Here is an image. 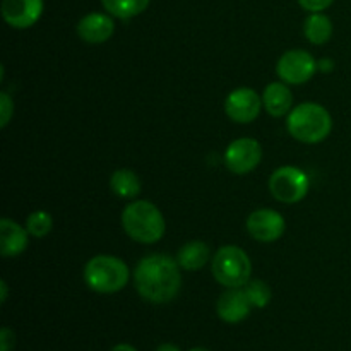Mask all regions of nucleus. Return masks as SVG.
Returning a JSON list of instances; mask_svg holds the SVG:
<instances>
[{
  "mask_svg": "<svg viewBox=\"0 0 351 351\" xmlns=\"http://www.w3.org/2000/svg\"><path fill=\"white\" fill-rule=\"evenodd\" d=\"M264 108L263 96L252 88H237L226 96L225 112L237 123H250L261 115Z\"/></svg>",
  "mask_w": 351,
  "mask_h": 351,
  "instance_id": "obj_9",
  "label": "nucleus"
},
{
  "mask_svg": "<svg viewBox=\"0 0 351 351\" xmlns=\"http://www.w3.org/2000/svg\"><path fill=\"white\" fill-rule=\"evenodd\" d=\"M263 160V147L257 139L240 137L228 144L225 151V165L232 173L247 175L256 170Z\"/></svg>",
  "mask_w": 351,
  "mask_h": 351,
  "instance_id": "obj_8",
  "label": "nucleus"
},
{
  "mask_svg": "<svg viewBox=\"0 0 351 351\" xmlns=\"http://www.w3.org/2000/svg\"><path fill=\"white\" fill-rule=\"evenodd\" d=\"M285 230H287V221L274 209H257L247 218V232L257 242H276L283 237Z\"/></svg>",
  "mask_w": 351,
  "mask_h": 351,
  "instance_id": "obj_10",
  "label": "nucleus"
},
{
  "mask_svg": "<svg viewBox=\"0 0 351 351\" xmlns=\"http://www.w3.org/2000/svg\"><path fill=\"white\" fill-rule=\"evenodd\" d=\"M130 271L122 259L115 256H95L84 267V281L96 293H117L129 283Z\"/></svg>",
  "mask_w": 351,
  "mask_h": 351,
  "instance_id": "obj_4",
  "label": "nucleus"
},
{
  "mask_svg": "<svg viewBox=\"0 0 351 351\" xmlns=\"http://www.w3.org/2000/svg\"><path fill=\"white\" fill-rule=\"evenodd\" d=\"M191 351H211V350H208V348H202V346H197V348H192Z\"/></svg>",
  "mask_w": 351,
  "mask_h": 351,
  "instance_id": "obj_29",
  "label": "nucleus"
},
{
  "mask_svg": "<svg viewBox=\"0 0 351 351\" xmlns=\"http://www.w3.org/2000/svg\"><path fill=\"white\" fill-rule=\"evenodd\" d=\"M27 230L9 218L0 219V252L3 257H16L27 249Z\"/></svg>",
  "mask_w": 351,
  "mask_h": 351,
  "instance_id": "obj_14",
  "label": "nucleus"
},
{
  "mask_svg": "<svg viewBox=\"0 0 351 351\" xmlns=\"http://www.w3.org/2000/svg\"><path fill=\"white\" fill-rule=\"evenodd\" d=\"M123 232L139 243H156L167 232L160 209L149 201H134L122 211Z\"/></svg>",
  "mask_w": 351,
  "mask_h": 351,
  "instance_id": "obj_2",
  "label": "nucleus"
},
{
  "mask_svg": "<svg viewBox=\"0 0 351 351\" xmlns=\"http://www.w3.org/2000/svg\"><path fill=\"white\" fill-rule=\"evenodd\" d=\"M156 351H180V348L177 345H173V343H163V345L158 346Z\"/></svg>",
  "mask_w": 351,
  "mask_h": 351,
  "instance_id": "obj_27",
  "label": "nucleus"
},
{
  "mask_svg": "<svg viewBox=\"0 0 351 351\" xmlns=\"http://www.w3.org/2000/svg\"><path fill=\"white\" fill-rule=\"evenodd\" d=\"M106 12L119 19H132L149 7L151 0H101Z\"/></svg>",
  "mask_w": 351,
  "mask_h": 351,
  "instance_id": "obj_19",
  "label": "nucleus"
},
{
  "mask_svg": "<svg viewBox=\"0 0 351 351\" xmlns=\"http://www.w3.org/2000/svg\"><path fill=\"white\" fill-rule=\"evenodd\" d=\"M263 103L271 117H285L293 110V95L287 82H271L263 93Z\"/></svg>",
  "mask_w": 351,
  "mask_h": 351,
  "instance_id": "obj_15",
  "label": "nucleus"
},
{
  "mask_svg": "<svg viewBox=\"0 0 351 351\" xmlns=\"http://www.w3.org/2000/svg\"><path fill=\"white\" fill-rule=\"evenodd\" d=\"M211 257V250L202 240H191L184 243L177 254V261L182 269L185 271H199L208 264Z\"/></svg>",
  "mask_w": 351,
  "mask_h": 351,
  "instance_id": "obj_16",
  "label": "nucleus"
},
{
  "mask_svg": "<svg viewBox=\"0 0 351 351\" xmlns=\"http://www.w3.org/2000/svg\"><path fill=\"white\" fill-rule=\"evenodd\" d=\"M317 62L307 50H288L280 57L276 72L287 84H305L314 77Z\"/></svg>",
  "mask_w": 351,
  "mask_h": 351,
  "instance_id": "obj_7",
  "label": "nucleus"
},
{
  "mask_svg": "<svg viewBox=\"0 0 351 351\" xmlns=\"http://www.w3.org/2000/svg\"><path fill=\"white\" fill-rule=\"evenodd\" d=\"M332 67H335V62H332L331 58H322V60L317 62V69L322 72L332 71Z\"/></svg>",
  "mask_w": 351,
  "mask_h": 351,
  "instance_id": "obj_25",
  "label": "nucleus"
},
{
  "mask_svg": "<svg viewBox=\"0 0 351 351\" xmlns=\"http://www.w3.org/2000/svg\"><path fill=\"white\" fill-rule=\"evenodd\" d=\"M311 189L307 173L297 167H281L269 178V192L283 204H297L304 201Z\"/></svg>",
  "mask_w": 351,
  "mask_h": 351,
  "instance_id": "obj_6",
  "label": "nucleus"
},
{
  "mask_svg": "<svg viewBox=\"0 0 351 351\" xmlns=\"http://www.w3.org/2000/svg\"><path fill=\"white\" fill-rule=\"evenodd\" d=\"M113 33H115V21L108 12H89L77 23V34L86 43H105L113 36Z\"/></svg>",
  "mask_w": 351,
  "mask_h": 351,
  "instance_id": "obj_12",
  "label": "nucleus"
},
{
  "mask_svg": "<svg viewBox=\"0 0 351 351\" xmlns=\"http://www.w3.org/2000/svg\"><path fill=\"white\" fill-rule=\"evenodd\" d=\"M243 290H245V295L247 298H249L250 305L256 308L267 307L271 302V297H273L269 285H267L266 281L261 280H250L249 283L243 287Z\"/></svg>",
  "mask_w": 351,
  "mask_h": 351,
  "instance_id": "obj_20",
  "label": "nucleus"
},
{
  "mask_svg": "<svg viewBox=\"0 0 351 351\" xmlns=\"http://www.w3.org/2000/svg\"><path fill=\"white\" fill-rule=\"evenodd\" d=\"M14 115V101L7 93H0V127L5 129Z\"/></svg>",
  "mask_w": 351,
  "mask_h": 351,
  "instance_id": "obj_22",
  "label": "nucleus"
},
{
  "mask_svg": "<svg viewBox=\"0 0 351 351\" xmlns=\"http://www.w3.org/2000/svg\"><path fill=\"white\" fill-rule=\"evenodd\" d=\"M51 228H53V218H51L50 213L34 211L27 216L26 230L29 235L41 239V237H47L51 232Z\"/></svg>",
  "mask_w": 351,
  "mask_h": 351,
  "instance_id": "obj_21",
  "label": "nucleus"
},
{
  "mask_svg": "<svg viewBox=\"0 0 351 351\" xmlns=\"http://www.w3.org/2000/svg\"><path fill=\"white\" fill-rule=\"evenodd\" d=\"M16 345V336L9 328H2L0 331V351H10Z\"/></svg>",
  "mask_w": 351,
  "mask_h": 351,
  "instance_id": "obj_24",
  "label": "nucleus"
},
{
  "mask_svg": "<svg viewBox=\"0 0 351 351\" xmlns=\"http://www.w3.org/2000/svg\"><path fill=\"white\" fill-rule=\"evenodd\" d=\"M0 288H2V297H0V300H2V304H5V300H7V283L5 281H0Z\"/></svg>",
  "mask_w": 351,
  "mask_h": 351,
  "instance_id": "obj_28",
  "label": "nucleus"
},
{
  "mask_svg": "<svg viewBox=\"0 0 351 351\" xmlns=\"http://www.w3.org/2000/svg\"><path fill=\"white\" fill-rule=\"evenodd\" d=\"M335 0H298L302 9H305L307 12H322L328 7H331V3Z\"/></svg>",
  "mask_w": 351,
  "mask_h": 351,
  "instance_id": "obj_23",
  "label": "nucleus"
},
{
  "mask_svg": "<svg viewBox=\"0 0 351 351\" xmlns=\"http://www.w3.org/2000/svg\"><path fill=\"white\" fill-rule=\"evenodd\" d=\"M304 34L312 45H324L332 36V23L326 14L311 12L304 23Z\"/></svg>",
  "mask_w": 351,
  "mask_h": 351,
  "instance_id": "obj_18",
  "label": "nucleus"
},
{
  "mask_svg": "<svg viewBox=\"0 0 351 351\" xmlns=\"http://www.w3.org/2000/svg\"><path fill=\"white\" fill-rule=\"evenodd\" d=\"M250 308L252 305H250L243 288H228L216 304L218 317L228 324H239L243 319L249 317Z\"/></svg>",
  "mask_w": 351,
  "mask_h": 351,
  "instance_id": "obj_13",
  "label": "nucleus"
},
{
  "mask_svg": "<svg viewBox=\"0 0 351 351\" xmlns=\"http://www.w3.org/2000/svg\"><path fill=\"white\" fill-rule=\"evenodd\" d=\"M213 276L225 288H243L250 281L252 263L245 250L237 245H225L213 257Z\"/></svg>",
  "mask_w": 351,
  "mask_h": 351,
  "instance_id": "obj_5",
  "label": "nucleus"
},
{
  "mask_svg": "<svg viewBox=\"0 0 351 351\" xmlns=\"http://www.w3.org/2000/svg\"><path fill=\"white\" fill-rule=\"evenodd\" d=\"M110 189L119 197L134 199L141 192V180L136 171L129 170V168H120V170L113 171L110 177Z\"/></svg>",
  "mask_w": 351,
  "mask_h": 351,
  "instance_id": "obj_17",
  "label": "nucleus"
},
{
  "mask_svg": "<svg viewBox=\"0 0 351 351\" xmlns=\"http://www.w3.org/2000/svg\"><path fill=\"white\" fill-rule=\"evenodd\" d=\"M43 0H2V17L10 27L27 29L40 21Z\"/></svg>",
  "mask_w": 351,
  "mask_h": 351,
  "instance_id": "obj_11",
  "label": "nucleus"
},
{
  "mask_svg": "<svg viewBox=\"0 0 351 351\" xmlns=\"http://www.w3.org/2000/svg\"><path fill=\"white\" fill-rule=\"evenodd\" d=\"M134 285L141 297L151 304H168L182 287L180 264L168 254L143 257L134 271Z\"/></svg>",
  "mask_w": 351,
  "mask_h": 351,
  "instance_id": "obj_1",
  "label": "nucleus"
},
{
  "mask_svg": "<svg viewBox=\"0 0 351 351\" xmlns=\"http://www.w3.org/2000/svg\"><path fill=\"white\" fill-rule=\"evenodd\" d=\"M288 132L304 144L322 143L332 130V117L319 103H300L288 113Z\"/></svg>",
  "mask_w": 351,
  "mask_h": 351,
  "instance_id": "obj_3",
  "label": "nucleus"
},
{
  "mask_svg": "<svg viewBox=\"0 0 351 351\" xmlns=\"http://www.w3.org/2000/svg\"><path fill=\"white\" fill-rule=\"evenodd\" d=\"M110 351H137L132 345L129 343H120V345H115Z\"/></svg>",
  "mask_w": 351,
  "mask_h": 351,
  "instance_id": "obj_26",
  "label": "nucleus"
}]
</instances>
